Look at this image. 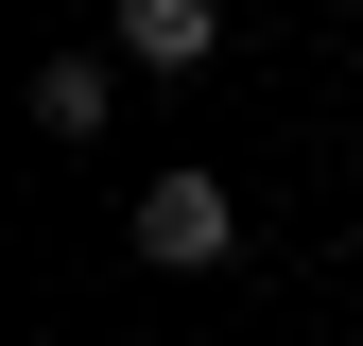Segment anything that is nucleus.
Listing matches in <instances>:
<instances>
[{"mask_svg":"<svg viewBox=\"0 0 363 346\" xmlns=\"http://www.w3.org/2000/svg\"><path fill=\"white\" fill-rule=\"evenodd\" d=\"M139 260H156V277L242 260V191H225V173H156V191H139Z\"/></svg>","mask_w":363,"mask_h":346,"instance_id":"f257e3e1","label":"nucleus"},{"mask_svg":"<svg viewBox=\"0 0 363 346\" xmlns=\"http://www.w3.org/2000/svg\"><path fill=\"white\" fill-rule=\"evenodd\" d=\"M225 0H121V69H208Z\"/></svg>","mask_w":363,"mask_h":346,"instance_id":"f03ea898","label":"nucleus"},{"mask_svg":"<svg viewBox=\"0 0 363 346\" xmlns=\"http://www.w3.org/2000/svg\"><path fill=\"white\" fill-rule=\"evenodd\" d=\"M104 86H121L104 52H52V69H35V121H52V139H104Z\"/></svg>","mask_w":363,"mask_h":346,"instance_id":"7ed1b4c3","label":"nucleus"}]
</instances>
